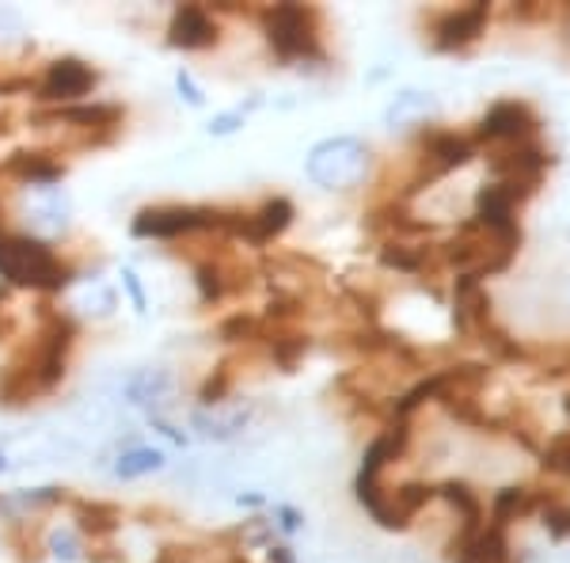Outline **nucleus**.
<instances>
[{"mask_svg": "<svg viewBox=\"0 0 570 563\" xmlns=\"http://www.w3.org/2000/svg\"><path fill=\"white\" fill-rule=\"evenodd\" d=\"M370 145L357 137H327V142L312 145L308 153V179L324 191H351L370 175Z\"/></svg>", "mask_w": 570, "mask_h": 563, "instance_id": "obj_1", "label": "nucleus"}, {"mask_svg": "<svg viewBox=\"0 0 570 563\" xmlns=\"http://www.w3.org/2000/svg\"><path fill=\"white\" fill-rule=\"evenodd\" d=\"M0 274L16 285H42V290H53V285L66 282L50 247L39 244V240L8 233H0Z\"/></svg>", "mask_w": 570, "mask_h": 563, "instance_id": "obj_2", "label": "nucleus"}, {"mask_svg": "<svg viewBox=\"0 0 570 563\" xmlns=\"http://www.w3.org/2000/svg\"><path fill=\"white\" fill-rule=\"evenodd\" d=\"M316 12L301 4H274L263 12V31L271 46L278 50V58H312L316 54V31H312Z\"/></svg>", "mask_w": 570, "mask_h": 563, "instance_id": "obj_3", "label": "nucleus"}, {"mask_svg": "<svg viewBox=\"0 0 570 563\" xmlns=\"http://www.w3.org/2000/svg\"><path fill=\"white\" fill-rule=\"evenodd\" d=\"M540 134V118L525 99H499L491 104V110L483 115L480 130H475V145H521V142H537Z\"/></svg>", "mask_w": 570, "mask_h": 563, "instance_id": "obj_4", "label": "nucleus"}, {"mask_svg": "<svg viewBox=\"0 0 570 563\" xmlns=\"http://www.w3.org/2000/svg\"><path fill=\"white\" fill-rule=\"evenodd\" d=\"M551 156L540 142H521V145H502L491 149V172L499 183H513V187H525L537 195L540 179H544Z\"/></svg>", "mask_w": 570, "mask_h": 563, "instance_id": "obj_5", "label": "nucleus"}, {"mask_svg": "<svg viewBox=\"0 0 570 563\" xmlns=\"http://www.w3.org/2000/svg\"><path fill=\"white\" fill-rule=\"evenodd\" d=\"M487 23H491V4H468V8H445L430 23V42L434 50H468L472 42L483 39Z\"/></svg>", "mask_w": 570, "mask_h": 563, "instance_id": "obj_6", "label": "nucleus"}, {"mask_svg": "<svg viewBox=\"0 0 570 563\" xmlns=\"http://www.w3.org/2000/svg\"><path fill=\"white\" fill-rule=\"evenodd\" d=\"M220 225V217L214 210H190V206H168V210H145L134 221L137 236H179V233H195V229Z\"/></svg>", "mask_w": 570, "mask_h": 563, "instance_id": "obj_7", "label": "nucleus"}, {"mask_svg": "<svg viewBox=\"0 0 570 563\" xmlns=\"http://www.w3.org/2000/svg\"><path fill=\"white\" fill-rule=\"evenodd\" d=\"M449 560L453 563H510L505 530H494L491 522H483L480 530L456 533V541L449 544Z\"/></svg>", "mask_w": 570, "mask_h": 563, "instance_id": "obj_8", "label": "nucleus"}, {"mask_svg": "<svg viewBox=\"0 0 570 563\" xmlns=\"http://www.w3.org/2000/svg\"><path fill=\"white\" fill-rule=\"evenodd\" d=\"M475 156V137H461L453 130H430L426 134V164L430 175H445L453 168H464Z\"/></svg>", "mask_w": 570, "mask_h": 563, "instance_id": "obj_9", "label": "nucleus"}, {"mask_svg": "<svg viewBox=\"0 0 570 563\" xmlns=\"http://www.w3.org/2000/svg\"><path fill=\"white\" fill-rule=\"evenodd\" d=\"M540 503H544V492L537 487H521V484H510V487H499L491 498V522L494 530H505L510 522L525 518V514H537Z\"/></svg>", "mask_w": 570, "mask_h": 563, "instance_id": "obj_10", "label": "nucleus"}, {"mask_svg": "<svg viewBox=\"0 0 570 563\" xmlns=\"http://www.w3.org/2000/svg\"><path fill=\"white\" fill-rule=\"evenodd\" d=\"M217 42V23L209 20L206 8L198 4H183L171 20V46H183V50H202V46Z\"/></svg>", "mask_w": 570, "mask_h": 563, "instance_id": "obj_11", "label": "nucleus"}, {"mask_svg": "<svg viewBox=\"0 0 570 563\" xmlns=\"http://www.w3.org/2000/svg\"><path fill=\"white\" fill-rule=\"evenodd\" d=\"M434 115H438V99L430 96V91L407 88L389 104V110H384V123H389L392 130H415V126H426Z\"/></svg>", "mask_w": 570, "mask_h": 563, "instance_id": "obj_12", "label": "nucleus"}, {"mask_svg": "<svg viewBox=\"0 0 570 563\" xmlns=\"http://www.w3.org/2000/svg\"><path fill=\"white\" fill-rule=\"evenodd\" d=\"M91 80H96V72L88 66H80V61H58V66L50 69V77H46L42 85V99H72V96H85L91 88Z\"/></svg>", "mask_w": 570, "mask_h": 563, "instance_id": "obj_13", "label": "nucleus"}, {"mask_svg": "<svg viewBox=\"0 0 570 563\" xmlns=\"http://www.w3.org/2000/svg\"><path fill=\"white\" fill-rule=\"evenodd\" d=\"M289 221H293V206H289V202H285V198H271V202H263V206L244 221V233L252 236L255 244H266V240L282 236L285 229H289Z\"/></svg>", "mask_w": 570, "mask_h": 563, "instance_id": "obj_14", "label": "nucleus"}, {"mask_svg": "<svg viewBox=\"0 0 570 563\" xmlns=\"http://www.w3.org/2000/svg\"><path fill=\"white\" fill-rule=\"evenodd\" d=\"M168 389H171V377L164 373V369H141V373H134L130 385H126V400L141 404V408H156V404L168 396Z\"/></svg>", "mask_w": 570, "mask_h": 563, "instance_id": "obj_15", "label": "nucleus"}, {"mask_svg": "<svg viewBox=\"0 0 570 563\" xmlns=\"http://www.w3.org/2000/svg\"><path fill=\"white\" fill-rule=\"evenodd\" d=\"M164 468V454L153 446H134L126 454H118L115 460V476L118 479H141V476H153Z\"/></svg>", "mask_w": 570, "mask_h": 563, "instance_id": "obj_16", "label": "nucleus"}, {"mask_svg": "<svg viewBox=\"0 0 570 563\" xmlns=\"http://www.w3.org/2000/svg\"><path fill=\"white\" fill-rule=\"evenodd\" d=\"M540 525L548 530L551 541H567L570 537V503H563L559 495H544L540 503Z\"/></svg>", "mask_w": 570, "mask_h": 563, "instance_id": "obj_17", "label": "nucleus"}, {"mask_svg": "<svg viewBox=\"0 0 570 563\" xmlns=\"http://www.w3.org/2000/svg\"><path fill=\"white\" fill-rule=\"evenodd\" d=\"M247 411H233V415H198L195 427L206 434V438H233L236 430H244Z\"/></svg>", "mask_w": 570, "mask_h": 563, "instance_id": "obj_18", "label": "nucleus"}, {"mask_svg": "<svg viewBox=\"0 0 570 563\" xmlns=\"http://www.w3.org/2000/svg\"><path fill=\"white\" fill-rule=\"evenodd\" d=\"M540 460H544L548 473L570 476V434H556V438H548V446H544V454H540Z\"/></svg>", "mask_w": 570, "mask_h": 563, "instance_id": "obj_19", "label": "nucleus"}, {"mask_svg": "<svg viewBox=\"0 0 570 563\" xmlns=\"http://www.w3.org/2000/svg\"><path fill=\"white\" fill-rule=\"evenodd\" d=\"M50 549H53V556L66 560V563L80 560V541H77V533H72V530H53Z\"/></svg>", "mask_w": 570, "mask_h": 563, "instance_id": "obj_20", "label": "nucleus"}, {"mask_svg": "<svg viewBox=\"0 0 570 563\" xmlns=\"http://www.w3.org/2000/svg\"><path fill=\"white\" fill-rule=\"evenodd\" d=\"M244 126V110H228V115H217L214 123H209V134H233V130H240Z\"/></svg>", "mask_w": 570, "mask_h": 563, "instance_id": "obj_21", "label": "nucleus"}, {"mask_svg": "<svg viewBox=\"0 0 570 563\" xmlns=\"http://www.w3.org/2000/svg\"><path fill=\"white\" fill-rule=\"evenodd\" d=\"M122 285H126V293H130L134 309L137 312H149V301H145V290H141V282H137L134 271H122Z\"/></svg>", "mask_w": 570, "mask_h": 563, "instance_id": "obj_22", "label": "nucleus"}, {"mask_svg": "<svg viewBox=\"0 0 570 563\" xmlns=\"http://www.w3.org/2000/svg\"><path fill=\"white\" fill-rule=\"evenodd\" d=\"M176 85H179L183 96H187V104H195V107L206 104V96H202V88L195 85V80H190V72H179V77H176Z\"/></svg>", "mask_w": 570, "mask_h": 563, "instance_id": "obj_23", "label": "nucleus"}, {"mask_svg": "<svg viewBox=\"0 0 570 563\" xmlns=\"http://www.w3.org/2000/svg\"><path fill=\"white\" fill-rule=\"evenodd\" d=\"M278 518H282V530H297V525H301V514L293 511V506H282Z\"/></svg>", "mask_w": 570, "mask_h": 563, "instance_id": "obj_24", "label": "nucleus"}, {"mask_svg": "<svg viewBox=\"0 0 570 563\" xmlns=\"http://www.w3.org/2000/svg\"><path fill=\"white\" fill-rule=\"evenodd\" d=\"M271 563H293L289 549H271Z\"/></svg>", "mask_w": 570, "mask_h": 563, "instance_id": "obj_25", "label": "nucleus"}, {"mask_svg": "<svg viewBox=\"0 0 570 563\" xmlns=\"http://www.w3.org/2000/svg\"><path fill=\"white\" fill-rule=\"evenodd\" d=\"M4 468H8V460H4V454H0V473H4Z\"/></svg>", "mask_w": 570, "mask_h": 563, "instance_id": "obj_26", "label": "nucleus"}, {"mask_svg": "<svg viewBox=\"0 0 570 563\" xmlns=\"http://www.w3.org/2000/svg\"><path fill=\"white\" fill-rule=\"evenodd\" d=\"M567 415H570V396H567Z\"/></svg>", "mask_w": 570, "mask_h": 563, "instance_id": "obj_27", "label": "nucleus"}]
</instances>
